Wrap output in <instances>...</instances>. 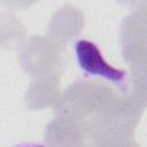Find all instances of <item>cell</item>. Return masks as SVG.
<instances>
[{"instance_id":"ba28073f","label":"cell","mask_w":147,"mask_h":147,"mask_svg":"<svg viewBox=\"0 0 147 147\" xmlns=\"http://www.w3.org/2000/svg\"><path fill=\"white\" fill-rule=\"evenodd\" d=\"M26 29L23 22L11 13L0 14V47L17 49L26 39Z\"/></svg>"},{"instance_id":"52a82bcc","label":"cell","mask_w":147,"mask_h":147,"mask_svg":"<svg viewBox=\"0 0 147 147\" xmlns=\"http://www.w3.org/2000/svg\"><path fill=\"white\" fill-rule=\"evenodd\" d=\"M61 74H52L32 78L25 92V106L30 110L53 107L61 95Z\"/></svg>"},{"instance_id":"30bf717a","label":"cell","mask_w":147,"mask_h":147,"mask_svg":"<svg viewBox=\"0 0 147 147\" xmlns=\"http://www.w3.org/2000/svg\"><path fill=\"white\" fill-rule=\"evenodd\" d=\"M118 3L126 6V7H131V8H136L138 6H140L141 3H145V0H117Z\"/></svg>"},{"instance_id":"6da1fadb","label":"cell","mask_w":147,"mask_h":147,"mask_svg":"<svg viewBox=\"0 0 147 147\" xmlns=\"http://www.w3.org/2000/svg\"><path fill=\"white\" fill-rule=\"evenodd\" d=\"M123 92H117L99 80H79L69 85L53 106L54 114L78 119L85 131L90 124L101 119L119 106Z\"/></svg>"},{"instance_id":"9c48e42d","label":"cell","mask_w":147,"mask_h":147,"mask_svg":"<svg viewBox=\"0 0 147 147\" xmlns=\"http://www.w3.org/2000/svg\"><path fill=\"white\" fill-rule=\"evenodd\" d=\"M39 0H0V3L9 10L28 9Z\"/></svg>"},{"instance_id":"7a4b0ae2","label":"cell","mask_w":147,"mask_h":147,"mask_svg":"<svg viewBox=\"0 0 147 147\" xmlns=\"http://www.w3.org/2000/svg\"><path fill=\"white\" fill-rule=\"evenodd\" d=\"M64 48L48 36H31L20 47V64L31 78L61 74Z\"/></svg>"},{"instance_id":"277c9868","label":"cell","mask_w":147,"mask_h":147,"mask_svg":"<svg viewBox=\"0 0 147 147\" xmlns=\"http://www.w3.org/2000/svg\"><path fill=\"white\" fill-rule=\"evenodd\" d=\"M75 54L77 63L85 75L103 78L117 86L121 92H125L126 72L110 65L94 42L87 39L78 40L75 44Z\"/></svg>"},{"instance_id":"3957f363","label":"cell","mask_w":147,"mask_h":147,"mask_svg":"<svg viewBox=\"0 0 147 147\" xmlns=\"http://www.w3.org/2000/svg\"><path fill=\"white\" fill-rule=\"evenodd\" d=\"M119 42L124 61L133 67L147 63V6L146 2L133 8L124 17L119 29Z\"/></svg>"},{"instance_id":"5b68a950","label":"cell","mask_w":147,"mask_h":147,"mask_svg":"<svg viewBox=\"0 0 147 147\" xmlns=\"http://www.w3.org/2000/svg\"><path fill=\"white\" fill-rule=\"evenodd\" d=\"M44 142L51 147L86 146L85 131L78 119L67 115L54 114L53 121L45 127Z\"/></svg>"},{"instance_id":"8992f818","label":"cell","mask_w":147,"mask_h":147,"mask_svg":"<svg viewBox=\"0 0 147 147\" xmlns=\"http://www.w3.org/2000/svg\"><path fill=\"white\" fill-rule=\"evenodd\" d=\"M85 25V16L82 10L72 5H64L57 9L48 22V37L61 47L79 36Z\"/></svg>"}]
</instances>
